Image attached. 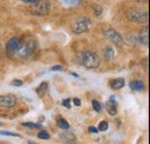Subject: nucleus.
Returning a JSON list of instances; mask_svg holds the SVG:
<instances>
[{
	"label": "nucleus",
	"instance_id": "19",
	"mask_svg": "<svg viewBox=\"0 0 150 144\" xmlns=\"http://www.w3.org/2000/svg\"><path fill=\"white\" fill-rule=\"evenodd\" d=\"M37 137L38 138H40V140H49V138H50V135H49L47 131H45V130H40V131L37 134Z\"/></svg>",
	"mask_w": 150,
	"mask_h": 144
},
{
	"label": "nucleus",
	"instance_id": "17",
	"mask_svg": "<svg viewBox=\"0 0 150 144\" xmlns=\"http://www.w3.org/2000/svg\"><path fill=\"white\" fill-rule=\"evenodd\" d=\"M22 126L23 127H27V128H31V129H39L42 128V125L40 124H34V122H22Z\"/></svg>",
	"mask_w": 150,
	"mask_h": 144
},
{
	"label": "nucleus",
	"instance_id": "2",
	"mask_svg": "<svg viewBox=\"0 0 150 144\" xmlns=\"http://www.w3.org/2000/svg\"><path fill=\"white\" fill-rule=\"evenodd\" d=\"M91 27V20L87 16H81V18H76L73 24H72V30L73 32L79 35V34H83L87 32Z\"/></svg>",
	"mask_w": 150,
	"mask_h": 144
},
{
	"label": "nucleus",
	"instance_id": "23",
	"mask_svg": "<svg viewBox=\"0 0 150 144\" xmlns=\"http://www.w3.org/2000/svg\"><path fill=\"white\" fill-rule=\"evenodd\" d=\"M50 71L51 72H61V71H64V67L61 65H56V66H52L50 68Z\"/></svg>",
	"mask_w": 150,
	"mask_h": 144
},
{
	"label": "nucleus",
	"instance_id": "22",
	"mask_svg": "<svg viewBox=\"0 0 150 144\" xmlns=\"http://www.w3.org/2000/svg\"><path fill=\"white\" fill-rule=\"evenodd\" d=\"M93 108H94L95 112H100L102 111V105H100V103L98 102V100H93Z\"/></svg>",
	"mask_w": 150,
	"mask_h": 144
},
{
	"label": "nucleus",
	"instance_id": "30",
	"mask_svg": "<svg viewBox=\"0 0 150 144\" xmlns=\"http://www.w3.org/2000/svg\"><path fill=\"white\" fill-rule=\"evenodd\" d=\"M0 59H1V43H0Z\"/></svg>",
	"mask_w": 150,
	"mask_h": 144
},
{
	"label": "nucleus",
	"instance_id": "3",
	"mask_svg": "<svg viewBox=\"0 0 150 144\" xmlns=\"http://www.w3.org/2000/svg\"><path fill=\"white\" fill-rule=\"evenodd\" d=\"M36 49H37V42L35 39H28L24 44H22L18 55L22 59H27L34 54Z\"/></svg>",
	"mask_w": 150,
	"mask_h": 144
},
{
	"label": "nucleus",
	"instance_id": "26",
	"mask_svg": "<svg viewBox=\"0 0 150 144\" xmlns=\"http://www.w3.org/2000/svg\"><path fill=\"white\" fill-rule=\"evenodd\" d=\"M88 130H89V133H91V134H98V129L97 128H95V127L90 126L88 128Z\"/></svg>",
	"mask_w": 150,
	"mask_h": 144
},
{
	"label": "nucleus",
	"instance_id": "14",
	"mask_svg": "<svg viewBox=\"0 0 150 144\" xmlns=\"http://www.w3.org/2000/svg\"><path fill=\"white\" fill-rule=\"evenodd\" d=\"M129 88L132 90L135 91H142L144 89V83L142 81H139V80H135V81H132L129 83Z\"/></svg>",
	"mask_w": 150,
	"mask_h": 144
},
{
	"label": "nucleus",
	"instance_id": "5",
	"mask_svg": "<svg viewBox=\"0 0 150 144\" xmlns=\"http://www.w3.org/2000/svg\"><path fill=\"white\" fill-rule=\"evenodd\" d=\"M21 46H22L21 38L20 37H12L6 44V54H7V56H9V58L15 56L16 54L19 53Z\"/></svg>",
	"mask_w": 150,
	"mask_h": 144
},
{
	"label": "nucleus",
	"instance_id": "27",
	"mask_svg": "<svg viewBox=\"0 0 150 144\" xmlns=\"http://www.w3.org/2000/svg\"><path fill=\"white\" fill-rule=\"evenodd\" d=\"M24 2H25V4H30V5H33V6H34V5H36V4H37L38 0H24Z\"/></svg>",
	"mask_w": 150,
	"mask_h": 144
},
{
	"label": "nucleus",
	"instance_id": "21",
	"mask_svg": "<svg viewBox=\"0 0 150 144\" xmlns=\"http://www.w3.org/2000/svg\"><path fill=\"white\" fill-rule=\"evenodd\" d=\"M0 135L2 136H15V137H20L21 135L18 134V133H11V131H5V130H0Z\"/></svg>",
	"mask_w": 150,
	"mask_h": 144
},
{
	"label": "nucleus",
	"instance_id": "15",
	"mask_svg": "<svg viewBox=\"0 0 150 144\" xmlns=\"http://www.w3.org/2000/svg\"><path fill=\"white\" fill-rule=\"evenodd\" d=\"M46 91H47V82H43L36 89V93L38 95V97H43L46 93Z\"/></svg>",
	"mask_w": 150,
	"mask_h": 144
},
{
	"label": "nucleus",
	"instance_id": "11",
	"mask_svg": "<svg viewBox=\"0 0 150 144\" xmlns=\"http://www.w3.org/2000/svg\"><path fill=\"white\" fill-rule=\"evenodd\" d=\"M60 138L64 141V143H66V144H71V143L74 144L75 141H76L75 135L73 133H71V131H64V133H61Z\"/></svg>",
	"mask_w": 150,
	"mask_h": 144
},
{
	"label": "nucleus",
	"instance_id": "7",
	"mask_svg": "<svg viewBox=\"0 0 150 144\" xmlns=\"http://www.w3.org/2000/svg\"><path fill=\"white\" fill-rule=\"evenodd\" d=\"M104 37L108 40L112 42V43L117 44V45H119V44L122 43V37H121V35L117 30H114V29H108V30H105L104 31Z\"/></svg>",
	"mask_w": 150,
	"mask_h": 144
},
{
	"label": "nucleus",
	"instance_id": "18",
	"mask_svg": "<svg viewBox=\"0 0 150 144\" xmlns=\"http://www.w3.org/2000/svg\"><path fill=\"white\" fill-rule=\"evenodd\" d=\"M108 128H109V124H108V121H100L99 122V125H98V131H105V130H108Z\"/></svg>",
	"mask_w": 150,
	"mask_h": 144
},
{
	"label": "nucleus",
	"instance_id": "12",
	"mask_svg": "<svg viewBox=\"0 0 150 144\" xmlns=\"http://www.w3.org/2000/svg\"><path fill=\"white\" fill-rule=\"evenodd\" d=\"M148 30H149V28L148 27H146V29H142L141 31H140V34H139V36H137V40L140 42V43H142V44H144V45H148L149 44V37H148Z\"/></svg>",
	"mask_w": 150,
	"mask_h": 144
},
{
	"label": "nucleus",
	"instance_id": "9",
	"mask_svg": "<svg viewBox=\"0 0 150 144\" xmlns=\"http://www.w3.org/2000/svg\"><path fill=\"white\" fill-rule=\"evenodd\" d=\"M106 109L109 112L110 115H117V112H118V103L115 100V97L114 96H111L110 99L106 102Z\"/></svg>",
	"mask_w": 150,
	"mask_h": 144
},
{
	"label": "nucleus",
	"instance_id": "29",
	"mask_svg": "<svg viewBox=\"0 0 150 144\" xmlns=\"http://www.w3.org/2000/svg\"><path fill=\"white\" fill-rule=\"evenodd\" d=\"M69 74H71V75H73L74 77H79V75H77V74H75V73H73V72H69Z\"/></svg>",
	"mask_w": 150,
	"mask_h": 144
},
{
	"label": "nucleus",
	"instance_id": "4",
	"mask_svg": "<svg viewBox=\"0 0 150 144\" xmlns=\"http://www.w3.org/2000/svg\"><path fill=\"white\" fill-rule=\"evenodd\" d=\"M127 16L132 22H135V23H147L149 20L148 12L141 8H135V9L129 11Z\"/></svg>",
	"mask_w": 150,
	"mask_h": 144
},
{
	"label": "nucleus",
	"instance_id": "10",
	"mask_svg": "<svg viewBox=\"0 0 150 144\" xmlns=\"http://www.w3.org/2000/svg\"><path fill=\"white\" fill-rule=\"evenodd\" d=\"M110 87L113 90H120L125 87V80L124 77H117L110 81Z\"/></svg>",
	"mask_w": 150,
	"mask_h": 144
},
{
	"label": "nucleus",
	"instance_id": "8",
	"mask_svg": "<svg viewBox=\"0 0 150 144\" xmlns=\"http://www.w3.org/2000/svg\"><path fill=\"white\" fill-rule=\"evenodd\" d=\"M16 105V97L14 95H2L0 96V106L2 107H14Z\"/></svg>",
	"mask_w": 150,
	"mask_h": 144
},
{
	"label": "nucleus",
	"instance_id": "28",
	"mask_svg": "<svg viewBox=\"0 0 150 144\" xmlns=\"http://www.w3.org/2000/svg\"><path fill=\"white\" fill-rule=\"evenodd\" d=\"M73 104H74L75 106H80V105H81V100H80L79 98H74V99H73Z\"/></svg>",
	"mask_w": 150,
	"mask_h": 144
},
{
	"label": "nucleus",
	"instance_id": "20",
	"mask_svg": "<svg viewBox=\"0 0 150 144\" xmlns=\"http://www.w3.org/2000/svg\"><path fill=\"white\" fill-rule=\"evenodd\" d=\"M93 9H94V13L96 14V15H97V16L102 15L103 8H102V6H100V5H98V4H95L94 6H93Z\"/></svg>",
	"mask_w": 150,
	"mask_h": 144
},
{
	"label": "nucleus",
	"instance_id": "16",
	"mask_svg": "<svg viewBox=\"0 0 150 144\" xmlns=\"http://www.w3.org/2000/svg\"><path fill=\"white\" fill-rule=\"evenodd\" d=\"M57 125L59 128H61V129H65V130H67L68 128H69V124L64 119V118H60V119H58V121H57Z\"/></svg>",
	"mask_w": 150,
	"mask_h": 144
},
{
	"label": "nucleus",
	"instance_id": "24",
	"mask_svg": "<svg viewBox=\"0 0 150 144\" xmlns=\"http://www.w3.org/2000/svg\"><path fill=\"white\" fill-rule=\"evenodd\" d=\"M22 84H23V82L21 80H14V81H12V85H14V87H22Z\"/></svg>",
	"mask_w": 150,
	"mask_h": 144
},
{
	"label": "nucleus",
	"instance_id": "6",
	"mask_svg": "<svg viewBox=\"0 0 150 144\" xmlns=\"http://www.w3.org/2000/svg\"><path fill=\"white\" fill-rule=\"evenodd\" d=\"M50 12V2L49 1H39L30 8V13L36 16H45Z\"/></svg>",
	"mask_w": 150,
	"mask_h": 144
},
{
	"label": "nucleus",
	"instance_id": "13",
	"mask_svg": "<svg viewBox=\"0 0 150 144\" xmlns=\"http://www.w3.org/2000/svg\"><path fill=\"white\" fill-rule=\"evenodd\" d=\"M103 54H104V58L106 61H112L114 59V50H113L112 46H105L104 50H103Z\"/></svg>",
	"mask_w": 150,
	"mask_h": 144
},
{
	"label": "nucleus",
	"instance_id": "31",
	"mask_svg": "<svg viewBox=\"0 0 150 144\" xmlns=\"http://www.w3.org/2000/svg\"><path fill=\"white\" fill-rule=\"evenodd\" d=\"M0 126H1V122H0Z\"/></svg>",
	"mask_w": 150,
	"mask_h": 144
},
{
	"label": "nucleus",
	"instance_id": "1",
	"mask_svg": "<svg viewBox=\"0 0 150 144\" xmlns=\"http://www.w3.org/2000/svg\"><path fill=\"white\" fill-rule=\"evenodd\" d=\"M79 62L84 66L88 69H96L100 66V58L97 53H95L93 51H86V52H81L79 55Z\"/></svg>",
	"mask_w": 150,
	"mask_h": 144
},
{
	"label": "nucleus",
	"instance_id": "25",
	"mask_svg": "<svg viewBox=\"0 0 150 144\" xmlns=\"http://www.w3.org/2000/svg\"><path fill=\"white\" fill-rule=\"evenodd\" d=\"M62 105H64L65 107L71 108V99H69V98H67V99H65V100L62 102Z\"/></svg>",
	"mask_w": 150,
	"mask_h": 144
}]
</instances>
